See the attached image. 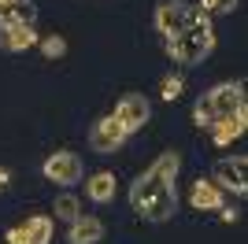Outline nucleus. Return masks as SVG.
I'll return each instance as SVG.
<instances>
[{
	"mask_svg": "<svg viewBox=\"0 0 248 244\" xmlns=\"http://www.w3.org/2000/svg\"><path fill=\"white\" fill-rule=\"evenodd\" d=\"M178 174H182V155L163 152L134 178V185H130V207L145 222L163 226V222L174 218V211H178Z\"/></svg>",
	"mask_w": 248,
	"mask_h": 244,
	"instance_id": "obj_1",
	"label": "nucleus"
},
{
	"mask_svg": "<svg viewBox=\"0 0 248 244\" xmlns=\"http://www.w3.org/2000/svg\"><path fill=\"white\" fill-rule=\"evenodd\" d=\"M215 45H218V37H215V26H211V15H200V19L193 22V26H186L178 37L163 41L167 56L174 63H182V67H200L204 60H211Z\"/></svg>",
	"mask_w": 248,
	"mask_h": 244,
	"instance_id": "obj_2",
	"label": "nucleus"
},
{
	"mask_svg": "<svg viewBox=\"0 0 248 244\" xmlns=\"http://www.w3.org/2000/svg\"><path fill=\"white\" fill-rule=\"evenodd\" d=\"M245 81H218L193 104V122L200 130H211L215 122H222L226 115H233L237 107H245Z\"/></svg>",
	"mask_w": 248,
	"mask_h": 244,
	"instance_id": "obj_3",
	"label": "nucleus"
},
{
	"mask_svg": "<svg viewBox=\"0 0 248 244\" xmlns=\"http://www.w3.org/2000/svg\"><path fill=\"white\" fill-rule=\"evenodd\" d=\"M200 15H204V11H200L197 4H189V0H159L155 11H152V26L163 41H170V37H178V33L186 30V26H193Z\"/></svg>",
	"mask_w": 248,
	"mask_h": 244,
	"instance_id": "obj_4",
	"label": "nucleus"
},
{
	"mask_svg": "<svg viewBox=\"0 0 248 244\" xmlns=\"http://www.w3.org/2000/svg\"><path fill=\"white\" fill-rule=\"evenodd\" d=\"M211 182H215L222 193L248 196V155H222V159L211 167Z\"/></svg>",
	"mask_w": 248,
	"mask_h": 244,
	"instance_id": "obj_5",
	"label": "nucleus"
},
{
	"mask_svg": "<svg viewBox=\"0 0 248 244\" xmlns=\"http://www.w3.org/2000/svg\"><path fill=\"white\" fill-rule=\"evenodd\" d=\"M41 174L48 178V182L63 185V189H71V185H78V182L85 178V167H82V159H78V152L60 148V152H52L48 159L41 163Z\"/></svg>",
	"mask_w": 248,
	"mask_h": 244,
	"instance_id": "obj_6",
	"label": "nucleus"
},
{
	"mask_svg": "<svg viewBox=\"0 0 248 244\" xmlns=\"http://www.w3.org/2000/svg\"><path fill=\"white\" fill-rule=\"evenodd\" d=\"M126 141H130V137H126V130L119 126L115 115H100V119L89 126V148H93L96 155H115Z\"/></svg>",
	"mask_w": 248,
	"mask_h": 244,
	"instance_id": "obj_7",
	"label": "nucleus"
},
{
	"mask_svg": "<svg viewBox=\"0 0 248 244\" xmlns=\"http://www.w3.org/2000/svg\"><path fill=\"white\" fill-rule=\"evenodd\" d=\"M115 119H119V126L126 130V137H134L137 130H145L148 119H152V104L141 96V92H126L123 100L115 104Z\"/></svg>",
	"mask_w": 248,
	"mask_h": 244,
	"instance_id": "obj_8",
	"label": "nucleus"
},
{
	"mask_svg": "<svg viewBox=\"0 0 248 244\" xmlns=\"http://www.w3.org/2000/svg\"><path fill=\"white\" fill-rule=\"evenodd\" d=\"M8 244H48L52 241V218L48 214H30L26 222L11 226L8 233H4Z\"/></svg>",
	"mask_w": 248,
	"mask_h": 244,
	"instance_id": "obj_9",
	"label": "nucleus"
},
{
	"mask_svg": "<svg viewBox=\"0 0 248 244\" xmlns=\"http://www.w3.org/2000/svg\"><path fill=\"white\" fill-rule=\"evenodd\" d=\"M37 30H33V22H11V26H0V52H26L37 45Z\"/></svg>",
	"mask_w": 248,
	"mask_h": 244,
	"instance_id": "obj_10",
	"label": "nucleus"
},
{
	"mask_svg": "<svg viewBox=\"0 0 248 244\" xmlns=\"http://www.w3.org/2000/svg\"><path fill=\"white\" fill-rule=\"evenodd\" d=\"M245 130H248V104L237 107L233 115H226L222 122H215L207 133H211V141H215L218 148H226V144H233L237 137H245Z\"/></svg>",
	"mask_w": 248,
	"mask_h": 244,
	"instance_id": "obj_11",
	"label": "nucleus"
},
{
	"mask_svg": "<svg viewBox=\"0 0 248 244\" xmlns=\"http://www.w3.org/2000/svg\"><path fill=\"white\" fill-rule=\"evenodd\" d=\"M189 203H193V211H218V207H226V196L211 178H200V182H193Z\"/></svg>",
	"mask_w": 248,
	"mask_h": 244,
	"instance_id": "obj_12",
	"label": "nucleus"
},
{
	"mask_svg": "<svg viewBox=\"0 0 248 244\" xmlns=\"http://www.w3.org/2000/svg\"><path fill=\"white\" fill-rule=\"evenodd\" d=\"M104 241V222L93 214H78L67 229V244H100Z\"/></svg>",
	"mask_w": 248,
	"mask_h": 244,
	"instance_id": "obj_13",
	"label": "nucleus"
},
{
	"mask_svg": "<svg viewBox=\"0 0 248 244\" xmlns=\"http://www.w3.org/2000/svg\"><path fill=\"white\" fill-rule=\"evenodd\" d=\"M85 196L93 203H111L115 200V174L111 170H96L85 178Z\"/></svg>",
	"mask_w": 248,
	"mask_h": 244,
	"instance_id": "obj_14",
	"label": "nucleus"
},
{
	"mask_svg": "<svg viewBox=\"0 0 248 244\" xmlns=\"http://www.w3.org/2000/svg\"><path fill=\"white\" fill-rule=\"evenodd\" d=\"M37 19V8L30 0H15V4H4L0 8V26H11V22H33Z\"/></svg>",
	"mask_w": 248,
	"mask_h": 244,
	"instance_id": "obj_15",
	"label": "nucleus"
},
{
	"mask_svg": "<svg viewBox=\"0 0 248 244\" xmlns=\"http://www.w3.org/2000/svg\"><path fill=\"white\" fill-rule=\"evenodd\" d=\"M52 211H56V218H63V222H74V218L82 214V203H78V196L63 193V196H56V203H52Z\"/></svg>",
	"mask_w": 248,
	"mask_h": 244,
	"instance_id": "obj_16",
	"label": "nucleus"
},
{
	"mask_svg": "<svg viewBox=\"0 0 248 244\" xmlns=\"http://www.w3.org/2000/svg\"><path fill=\"white\" fill-rule=\"evenodd\" d=\"M241 0H200L197 8L204 11V15H230V11H237Z\"/></svg>",
	"mask_w": 248,
	"mask_h": 244,
	"instance_id": "obj_17",
	"label": "nucleus"
},
{
	"mask_svg": "<svg viewBox=\"0 0 248 244\" xmlns=\"http://www.w3.org/2000/svg\"><path fill=\"white\" fill-rule=\"evenodd\" d=\"M37 45H41V52L48 56V60H60L63 52H67V41H63L60 33H48V37H41Z\"/></svg>",
	"mask_w": 248,
	"mask_h": 244,
	"instance_id": "obj_18",
	"label": "nucleus"
},
{
	"mask_svg": "<svg viewBox=\"0 0 248 244\" xmlns=\"http://www.w3.org/2000/svg\"><path fill=\"white\" fill-rule=\"evenodd\" d=\"M182 89H186V81L174 78V74H167V78L159 81V96H163V100H178V96H182Z\"/></svg>",
	"mask_w": 248,
	"mask_h": 244,
	"instance_id": "obj_19",
	"label": "nucleus"
},
{
	"mask_svg": "<svg viewBox=\"0 0 248 244\" xmlns=\"http://www.w3.org/2000/svg\"><path fill=\"white\" fill-rule=\"evenodd\" d=\"M218 214H222V222H237V211H230V207H218Z\"/></svg>",
	"mask_w": 248,
	"mask_h": 244,
	"instance_id": "obj_20",
	"label": "nucleus"
},
{
	"mask_svg": "<svg viewBox=\"0 0 248 244\" xmlns=\"http://www.w3.org/2000/svg\"><path fill=\"white\" fill-rule=\"evenodd\" d=\"M4 185H8V170H4V167H0V189H4Z\"/></svg>",
	"mask_w": 248,
	"mask_h": 244,
	"instance_id": "obj_21",
	"label": "nucleus"
},
{
	"mask_svg": "<svg viewBox=\"0 0 248 244\" xmlns=\"http://www.w3.org/2000/svg\"><path fill=\"white\" fill-rule=\"evenodd\" d=\"M4 4H15V0H0V8H4Z\"/></svg>",
	"mask_w": 248,
	"mask_h": 244,
	"instance_id": "obj_22",
	"label": "nucleus"
}]
</instances>
